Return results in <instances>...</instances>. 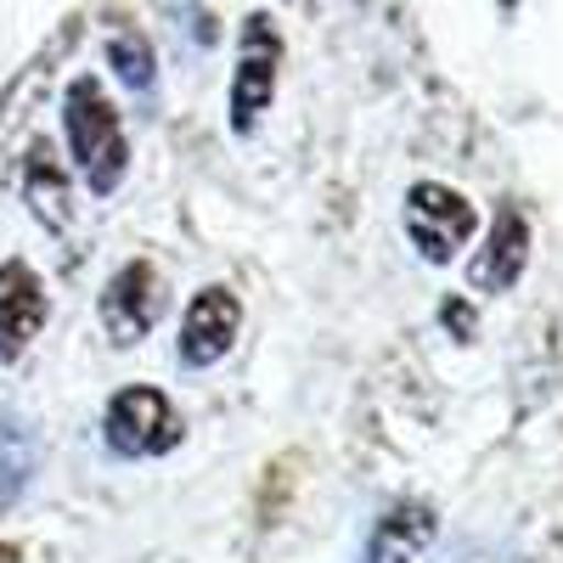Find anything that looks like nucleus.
<instances>
[{
    "label": "nucleus",
    "instance_id": "7",
    "mask_svg": "<svg viewBox=\"0 0 563 563\" xmlns=\"http://www.w3.org/2000/svg\"><path fill=\"white\" fill-rule=\"evenodd\" d=\"M530 249H536V231H530L525 209H512V203L496 209L485 249L474 254V265H467V282H474L479 294H507V288H519V276L530 271Z\"/></svg>",
    "mask_w": 563,
    "mask_h": 563
},
{
    "label": "nucleus",
    "instance_id": "11",
    "mask_svg": "<svg viewBox=\"0 0 563 563\" xmlns=\"http://www.w3.org/2000/svg\"><path fill=\"white\" fill-rule=\"evenodd\" d=\"M23 186H29L34 214H40L45 225H57V231H63V225H68V186H63V164H57V153L45 147V141H34Z\"/></svg>",
    "mask_w": 563,
    "mask_h": 563
},
{
    "label": "nucleus",
    "instance_id": "3",
    "mask_svg": "<svg viewBox=\"0 0 563 563\" xmlns=\"http://www.w3.org/2000/svg\"><path fill=\"white\" fill-rule=\"evenodd\" d=\"M474 231H479V209L467 203L456 186L417 180L406 192V238L429 265H451L467 243H474Z\"/></svg>",
    "mask_w": 563,
    "mask_h": 563
},
{
    "label": "nucleus",
    "instance_id": "5",
    "mask_svg": "<svg viewBox=\"0 0 563 563\" xmlns=\"http://www.w3.org/2000/svg\"><path fill=\"white\" fill-rule=\"evenodd\" d=\"M276 63H282V45L276 29L265 18L243 23V45H238V74H231V130L254 135L260 119L276 102Z\"/></svg>",
    "mask_w": 563,
    "mask_h": 563
},
{
    "label": "nucleus",
    "instance_id": "4",
    "mask_svg": "<svg viewBox=\"0 0 563 563\" xmlns=\"http://www.w3.org/2000/svg\"><path fill=\"white\" fill-rule=\"evenodd\" d=\"M243 333V305L231 288H220V282H209V288L192 294V305H186L180 316V344H175V361L186 372H209L231 355V344H238Z\"/></svg>",
    "mask_w": 563,
    "mask_h": 563
},
{
    "label": "nucleus",
    "instance_id": "1",
    "mask_svg": "<svg viewBox=\"0 0 563 563\" xmlns=\"http://www.w3.org/2000/svg\"><path fill=\"white\" fill-rule=\"evenodd\" d=\"M63 124H68V147H74V164H79L85 186H90L97 198H113L119 180H124V169H130V147H124L119 108L108 102V90L90 79V74L68 85Z\"/></svg>",
    "mask_w": 563,
    "mask_h": 563
},
{
    "label": "nucleus",
    "instance_id": "8",
    "mask_svg": "<svg viewBox=\"0 0 563 563\" xmlns=\"http://www.w3.org/2000/svg\"><path fill=\"white\" fill-rule=\"evenodd\" d=\"M45 316H52V305H45L40 276L23 260H7L0 265V366H12L40 339Z\"/></svg>",
    "mask_w": 563,
    "mask_h": 563
},
{
    "label": "nucleus",
    "instance_id": "12",
    "mask_svg": "<svg viewBox=\"0 0 563 563\" xmlns=\"http://www.w3.org/2000/svg\"><path fill=\"white\" fill-rule=\"evenodd\" d=\"M108 57H113L119 79H124L130 90H141V97H147V90H153V45L141 40V34H113Z\"/></svg>",
    "mask_w": 563,
    "mask_h": 563
},
{
    "label": "nucleus",
    "instance_id": "13",
    "mask_svg": "<svg viewBox=\"0 0 563 563\" xmlns=\"http://www.w3.org/2000/svg\"><path fill=\"white\" fill-rule=\"evenodd\" d=\"M0 563H18V547H0Z\"/></svg>",
    "mask_w": 563,
    "mask_h": 563
},
{
    "label": "nucleus",
    "instance_id": "10",
    "mask_svg": "<svg viewBox=\"0 0 563 563\" xmlns=\"http://www.w3.org/2000/svg\"><path fill=\"white\" fill-rule=\"evenodd\" d=\"M34 479V434L18 411H0V507H12Z\"/></svg>",
    "mask_w": 563,
    "mask_h": 563
},
{
    "label": "nucleus",
    "instance_id": "6",
    "mask_svg": "<svg viewBox=\"0 0 563 563\" xmlns=\"http://www.w3.org/2000/svg\"><path fill=\"white\" fill-rule=\"evenodd\" d=\"M164 316V276L153 260H130L113 271V282L102 288V327L113 344H141Z\"/></svg>",
    "mask_w": 563,
    "mask_h": 563
},
{
    "label": "nucleus",
    "instance_id": "2",
    "mask_svg": "<svg viewBox=\"0 0 563 563\" xmlns=\"http://www.w3.org/2000/svg\"><path fill=\"white\" fill-rule=\"evenodd\" d=\"M180 434H186L180 411H175L169 395L153 389V384L119 389V395L108 400V411H102V440H108V451L124 456V462L169 456V451L180 445Z\"/></svg>",
    "mask_w": 563,
    "mask_h": 563
},
{
    "label": "nucleus",
    "instance_id": "9",
    "mask_svg": "<svg viewBox=\"0 0 563 563\" xmlns=\"http://www.w3.org/2000/svg\"><path fill=\"white\" fill-rule=\"evenodd\" d=\"M434 536H440V512L429 501H395L372 519L361 563H417Z\"/></svg>",
    "mask_w": 563,
    "mask_h": 563
}]
</instances>
